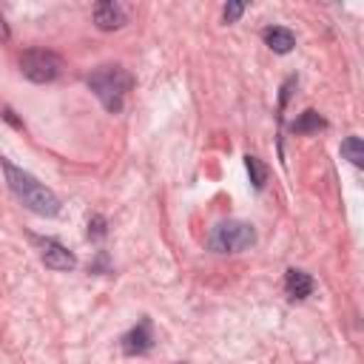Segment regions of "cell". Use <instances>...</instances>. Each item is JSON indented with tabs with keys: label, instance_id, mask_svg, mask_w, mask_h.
<instances>
[{
	"label": "cell",
	"instance_id": "1",
	"mask_svg": "<svg viewBox=\"0 0 364 364\" xmlns=\"http://www.w3.org/2000/svg\"><path fill=\"white\" fill-rule=\"evenodd\" d=\"M0 165H3V171H6V182H9L11 193H14L31 213H37V216H57V213H60V199H57L43 182H37L28 171L11 165L9 159H0Z\"/></svg>",
	"mask_w": 364,
	"mask_h": 364
},
{
	"label": "cell",
	"instance_id": "2",
	"mask_svg": "<svg viewBox=\"0 0 364 364\" xmlns=\"http://www.w3.org/2000/svg\"><path fill=\"white\" fill-rule=\"evenodd\" d=\"M88 88L97 94L105 111L117 114L122 108L125 94L131 91V74L122 65H100L88 74Z\"/></svg>",
	"mask_w": 364,
	"mask_h": 364
},
{
	"label": "cell",
	"instance_id": "3",
	"mask_svg": "<svg viewBox=\"0 0 364 364\" xmlns=\"http://www.w3.org/2000/svg\"><path fill=\"white\" fill-rule=\"evenodd\" d=\"M253 242H256V230H253L247 222H239V219L219 222V225L210 230V236H208V245H210V250H216V253H242V250H247Z\"/></svg>",
	"mask_w": 364,
	"mask_h": 364
},
{
	"label": "cell",
	"instance_id": "4",
	"mask_svg": "<svg viewBox=\"0 0 364 364\" xmlns=\"http://www.w3.org/2000/svg\"><path fill=\"white\" fill-rule=\"evenodd\" d=\"M20 71L31 82H51L63 74V60L46 48H28L20 57Z\"/></svg>",
	"mask_w": 364,
	"mask_h": 364
},
{
	"label": "cell",
	"instance_id": "5",
	"mask_svg": "<svg viewBox=\"0 0 364 364\" xmlns=\"http://www.w3.org/2000/svg\"><path fill=\"white\" fill-rule=\"evenodd\" d=\"M37 245H40V259H43L46 267H51V270H71L77 264L74 253L65 245H60L57 239H37Z\"/></svg>",
	"mask_w": 364,
	"mask_h": 364
},
{
	"label": "cell",
	"instance_id": "6",
	"mask_svg": "<svg viewBox=\"0 0 364 364\" xmlns=\"http://www.w3.org/2000/svg\"><path fill=\"white\" fill-rule=\"evenodd\" d=\"M125 20H128V11H125V6L117 3V0H105V3H97V6H94V23H97V28H102V31L122 28Z\"/></svg>",
	"mask_w": 364,
	"mask_h": 364
},
{
	"label": "cell",
	"instance_id": "7",
	"mask_svg": "<svg viewBox=\"0 0 364 364\" xmlns=\"http://www.w3.org/2000/svg\"><path fill=\"white\" fill-rule=\"evenodd\" d=\"M151 347H154V336H151V321L148 318H142L134 330H128L122 336V350L128 355H145Z\"/></svg>",
	"mask_w": 364,
	"mask_h": 364
},
{
	"label": "cell",
	"instance_id": "8",
	"mask_svg": "<svg viewBox=\"0 0 364 364\" xmlns=\"http://www.w3.org/2000/svg\"><path fill=\"white\" fill-rule=\"evenodd\" d=\"M313 287H316V282H313L304 270L290 267V270L284 273V290H287L290 299H307V296L313 293Z\"/></svg>",
	"mask_w": 364,
	"mask_h": 364
},
{
	"label": "cell",
	"instance_id": "9",
	"mask_svg": "<svg viewBox=\"0 0 364 364\" xmlns=\"http://www.w3.org/2000/svg\"><path fill=\"white\" fill-rule=\"evenodd\" d=\"M262 37H264V43H267L276 54H287V51L296 46L293 31H290V28H282V26H267V28L262 31Z\"/></svg>",
	"mask_w": 364,
	"mask_h": 364
},
{
	"label": "cell",
	"instance_id": "10",
	"mask_svg": "<svg viewBox=\"0 0 364 364\" xmlns=\"http://www.w3.org/2000/svg\"><path fill=\"white\" fill-rule=\"evenodd\" d=\"M245 168H247V173H250L253 188H256V191H259V188H264V182H267V165H264L259 156L247 154V156H245Z\"/></svg>",
	"mask_w": 364,
	"mask_h": 364
},
{
	"label": "cell",
	"instance_id": "11",
	"mask_svg": "<svg viewBox=\"0 0 364 364\" xmlns=\"http://www.w3.org/2000/svg\"><path fill=\"white\" fill-rule=\"evenodd\" d=\"M341 154L353 162V165H364V145H361V139L358 136H347L344 142H341Z\"/></svg>",
	"mask_w": 364,
	"mask_h": 364
},
{
	"label": "cell",
	"instance_id": "12",
	"mask_svg": "<svg viewBox=\"0 0 364 364\" xmlns=\"http://www.w3.org/2000/svg\"><path fill=\"white\" fill-rule=\"evenodd\" d=\"M327 122L316 114V111H304L296 122H293V131H299V134H304V131H318V128H324Z\"/></svg>",
	"mask_w": 364,
	"mask_h": 364
},
{
	"label": "cell",
	"instance_id": "13",
	"mask_svg": "<svg viewBox=\"0 0 364 364\" xmlns=\"http://www.w3.org/2000/svg\"><path fill=\"white\" fill-rule=\"evenodd\" d=\"M242 11H245L242 3H228V6H225V23H236Z\"/></svg>",
	"mask_w": 364,
	"mask_h": 364
},
{
	"label": "cell",
	"instance_id": "14",
	"mask_svg": "<svg viewBox=\"0 0 364 364\" xmlns=\"http://www.w3.org/2000/svg\"><path fill=\"white\" fill-rule=\"evenodd\" d=\"M91 236H105V222L102 216H94V230H88Z\"/></svg>",
	"mask_w": 364,
	"mask_h": 364
},
{
	"label": "cell",
	"instance_id": "15",
	"mask_svg": "<svg viewBox=\"0 0 364 364\" xmlns=\"http://www.w3.org/2000/svg\"><path fill=\"white\" fill-rule=\"evenodd\" d=\"M11 37V31H9V23H6V17H3V11H0V43H6Z\"/></svg>",
	"mask_w": 364,
	"mask_h": 364
}]
</instances>
